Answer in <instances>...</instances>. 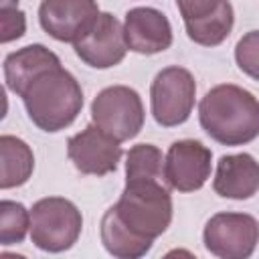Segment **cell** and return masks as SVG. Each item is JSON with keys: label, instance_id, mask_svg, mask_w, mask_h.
Listing matches in <instances>:
<instances>
[{"label": "cell", "instance_id": "1", "mask_svg": "<svg viewBox=\"0 0 259 259\" xmlns=\"http://www.w3.org/2000/svg\"><path fill=\"white\" fill-rule=\"evenodd\" d=\"M198 119L202 130L219 144H249L259 136V101L251 91L223 83L200 99Z\"/></svg>", "mask_w": 259, "mask_h": 259}, {"label": "cell", "instance_id": "13", "mask_svg": "<svg viewBox=\"0 0 259 259\" xmlns=\"http://www.w3.org/2000/svg\"><path fill=\"white\" fill-rule=\"evenodd\" d=\"M123 34L127 49L140 55H156L172 45L170 20L150 6H138L125 14Z\"/></svg>", "mask_w": 259, "mask_h": 259}, {"label": "cell", "instance_id": "20", "mask_svg": "<svg viewBox=\"0 0 259 259\" xmlns=\"http://www.w3.org/2000/svg\"><path fill=\"white\" fill-rule=\"evenodd\" d=\"M235 61L239 69L259 81V30L243 34L235 47Z\"/></svg>", "mask_w": 259, "mask_h": 259}, {"label": "cell", "instance_id": "19", "mask_svg": "<svg viewBox=\"0 0 259 259\" xmlns=\"http://www.w3.org/2000/svg\"><path fill=\"white\" fill-rule=\"evenodd\" d=\"M30 229V212L14 200L0 202V243L16 245Z\"/></svg>", "mask_w": 259, "mask_h": 259}, {"label": "cell", "instance_id": "10", "mask_svg": "<svg viewBox=\"0 0 259 259\" xmlns=\"http://www.w3.org/2000/svg\"><path fill=\"white\" fill-rule=\"evenodd\" d=\"M212 152L198 140H178L168 148L164 178L178 192H192L204 186L210 176Z\"/></svg>", "mask_w": 259, "mask_h": 259}, {"label": "cell", "instance_id": "11", "mask_svg": "<svg viewBox=\"0 0 259 259\" xmlns=\"http://www.w3.org/2000/svg\"><path fill=\"white\" fill-rule=\"evenodd\" d=\"M67 156L81 174L105 176L117 168L121 146L95 123L87 125L67 142Z\"/></svg>", "mask_w": 259, "mask_h": 259}, {"label": "cell", "instance_id": "4", "mask_svg": "<svg viewBox=\"0 0 259 259\" xmlns=\"http://www.w3.org/2000/svg\"><path fill=\"white\" fill-rule=\"evenodd\" d=\"M81 210L63 196H47L30 208V239L49 253H61L75 245L81 235Z\"/></svg>", "mask_w": 259, "mask_h": 259}, {"label": "cell", "instance_id": "17", "mask_svg": "<svg viewBox=\"0 0 259 259\" xmlns=\"http://www.w3.org/2000/svg\"><path fill=\"white\" fill-rule=\"evenodd\" d=\"M0 160H2V172H0L2 190L22 186L30 178L34 168V156L24 140L4 134L0 138Z\"/></svg>", "mask_w": 259, "mask_h": 259}, {"label": "cell", "instance_id": "7", "mask_svg": "<svg viewBox=\"0 0 259 259\" xmlns=\"http://www.w3.org/2000/svg\"><path fill=\"white\" fill-rule=\"evenodd\" d=\"M204 247L223 259H245L259 243V223L245 212H219L208 219L204 233Z\"/></svg>", "mask_w": 259, "mask_h": 259}, {"label": "cell", "instance_id": "6", "mask_svg": "<svg viewBox=\"0 0 259 259\" xmlns=\"http://www.w3.org/2000/svg\"><path fill=\"white\" fill-rule=\"evenodd\" d=\"M196 83L188 69L166 67L162 69L150 87V103L154 119L164 125H180L190 117L194 107Z\"/></svg>", "mask_w": 259, "mask_h": 259}, {"label": "cell", "instance_id": "15", "mask_svg": "<svg viewBox=\"0 0 259 259\" xmlns=\"http://www.w3.org/2000/svg\"><path fill=\"white\" fill-rule=\"evenodd\" d=\"M59 57L49 51L42 45H28L20 51L10 53L4 59V77H6V85L10 91H14L16 95L22 93V89L26 87V83L38 75L40 71L59 65Z\"/></svg>", "mask_w": 259, "mask_h": 259}, {"label": "cell", "instance_id": "14", "mask_svg": "<svg viewBox=\"0 0 259 259\" xmlns=\"http://www.w3.org/2000/svg\"><path fill=\"white\" fill-rule=\"evenodd\" d=\"M212 188L223 198H251L259 190V162L251 154L223 156L217 164Z\"/></svg>", "mask_w": 259, "mask_h": 259}, {"label": "cell", "instance_id": "3", "mask_svg": "<svg viewBox=\"0 0 259 259\" xmlns=\"http://www.w3.org/2000/svg\"><path fill=\"white\" fill-rule=\"evenodd\" d=\"M113 210L130 231L154 241L170 227L172 196L162 180H125V188Z\"/></svg>", "mask_w": 259, "mask_h": 259}, {"label": "cell", "instance_id": "2", "mask_svg": "<svg viewBox=\"0 0 259 259\" xmlns=\"http://www.w3.org/2000/svg\"><path fill=\"white\" fill-rule=\"evenodd\" d=\"M20 97L32 123L45 132L65 130L77 119L83 107L81 85L61 63L34 75Z\"/></svg>", "mask_w": 259, "mask_h": 259}, {"label": "cell", "instance_id": "16", "mask_svg": "<svg viewBox=\"0 0 259 259\" xmlns=\"http://www.w3.org/2000/svg\"><path fill=\"white\" fill-rule=\"evenodd\" d=\"M101 243L107 249V253H111L113 257H121V259L142 257L152 247V239L140 237L134 231H130L119 221L113 206L107 208L101 219Z\"/></svg>", "mask_w": 259, "mask_h": 259}, {"label": "cell", "instance_id": "5", "mask_svg": "<svg viewBox=\"0 0 259 259\" xmlns=\"http://www.w3.org/2000/svg\"><path fill=\"white\" fill-rule=\"evenodd\" d=\"M91 119L117 142L132 140L144 125V105L136 89L111 85L97 93L91 103Z\"/></svg>", "mask_w": 259, "mask_h": 259}, {"label": "cell", "instance_id": "9", "mask_svg": "<svg viewBox=\"0 0 259 259\" xmlns=\"http://www.w3.org/2000/svg\"><path fill=\"white\" fill-rule=\"evenodd\" d=\"M73 47L75 55L95 69L115 67L117 63L123 61L127 51L123 26L109 12H99L89 30L77 42H73Z\"/></svg>", "mask_w": 259, "mask_h": 259}, {"label": "cell", "instance_id": "8", "mask_svg": "<svg viewBox=\"0 0 259 259\" xmlns=\"http://www.w3.org/2000/svg\"><path fill=\"white\" fill-rule=\"evenodd\" d=\"M186 34L202 47L221 45L233 30L235 14L229 0H176Z\"/></svg>", "mask_w": 259, "mask_h": 259}, {"label": "cell", "instance_id": "12", "mask_svg": "<svg viewBox=\"0 0 259 259\" xmlns=\"http://www.w3.org/2000/svg\"><path fill=\"white\" fill-rule=\"evenodd\" d=\"M97 16L95 0H42L38 6L42 30L61 42H77Z\"/></svg>", "mask_w": 259, "mask_h": 259}, {"label": "cell", "instance_id": "18", "mask_svg": "<svg viewBox=\"0 0 259 259\" xmlns=\"http://www.w3.org/2000/svg\"><path fill=\"white\" fill-rule=\"evenodd\" d=\"M164 156L154 144H138L125 156V180L150 178V180H166L164 178Z\"/></svg>", "mask_w": 259, "mask_h": 259}, {"label": "cell", "instance_id": "21", "mask_svg": "<svg viewBox=\"0 0 259 259\" xmlns=\"http://www.w3.org/2000/svg\"><path fill=\"white\" fill-rule=\"evenodd\" d=\"M26 28L24 12L18 10V6H0V40L10 42L14 38H20Z\"/></svg>", "mask_w": 259, "mask_h": 259}]
</instances>
